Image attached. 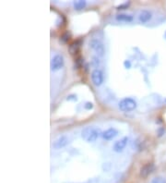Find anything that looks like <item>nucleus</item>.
<instances>
[{
  "mask_svg": "<svg viewBox=\"0 0 166 183\" xmlns=\"http://www.w3.org/2000/svg\"><path fill=\"white\" fill-rule=\"evenodd\" d=\"M100 128L95 126H87L81 131V137L87 143H94L101 135Z\"/></svg>",
  "mask_w": 166,
  "mask_h": 183,
  "instance_id": "1",
  "label": "nucleus"
},
{
  "mask_svg": "<svg viewBox=\"0 0 166 183\" xmlns=\"http://www.w3.org/2000/svg\"><path fill=\"white\" fill-rule=\"evenodd\" d=\"M137 106L138 104L136 100L131 97H125L121 99L118 104V107L122 112H132L137 108Z\"/></svg>",
  "mask_w": 166,
  "mask_h": 183,
  "instance_id": "2",
  "label": "nucleus"
},
{
  "mask_svg": "<svg viewBox=\"0 0 166 183\" xmlns=\"http://www.w3.org/2000/svg\"><path fill=\"white\" fill-rule=\"evenodd\" d=\"M90 47L95 51L97 57H103L104 56V53H105L104 46L99 39H96V38L92 39L90 41Z\"/></svg>",
  "mask_w": 166,
  "mask_h": 183,
  "instance_id": "3",
  "label": "nucleus"
},
{
  "mask_svg": "<svg viewBox=\"0 0 166 183\" xmlns=\"http://www.w3.org/2000/svg\"><path fill=\"white\" fill-rule=\"evenodd\" d=\"M64 64H65L64 57L61 54H57V55H54L51 59V63H50L51 70L57 71V70L61 69L64 67Z\"/></svg>",
  "mask_w": 166,
  "mask_h": 183,
  "instance_id": "4",
  "label": "nucleus"
},
{
  "mask_svg": "<svg viewBox=\"0 0 166 183\" xmlns=\"http://www.w3.org/2000/svg\"><path fill=\"white\" fill-rule=\"evenodd\" d=\"M91 78H92V81L95 86H101L103 83L104 81V76H103V72L99 69H95L92 70V74H91Z\"/></svg>",
  "mask_w": 166,
  "mask_h": 183,
  "instance_id": "5",
  "label": "nucleus"
},
{
  "mask_svg": "<svg viewBox=\"0 0 166 183\" xmlns=\"http://www.w3.org/2000/svg\"><path fill=\"white\" fill-rule=\"evenodd\" d=\"M69 143V139L66 135H62L60 137H58L55 141L53 143V147L55 149V150H58V149H61V148H64L66 147Z\"/></svg>",
  "mask_w": 166,
  "mask_h": 183,
  "instance_id": "6",
  "label": "nucleus"
},
{
  "mask_svg": "<svg viewBox=\"0 0 166 183\" xmlns=\"http://www.w3.org/2000/svg\"><path fill=\"white\" fill-rule=\"evenodd\" d=\"M127 143H128V138L127 137H124L118 141H116L115 143H114V146H113V150L115 151V153H121L123 152L125 150V148L127 147Z\"/></svg>",
  "mask_w": 166,
  "mask_h": 183,
  "instance_id": "7",
  "label": "nucleus"
},
{
  "mask_svg": "<svg viewBox=\"0 0 166 183\" xmlns=\"http://www.w3.org/2000/svg\"><path fill=\"white\" fill-rule=\"evenodd\" d=\"M117 134H118L117 130H115V128H109L102 133V136L106 141H110V140H112L115 136H117Z\"/></svg>",
  "mask_w": 166,
  "mask_h": 183,
  "instance_id": "8",
  "label": "nucleus"
},
{
  "mask_svg": "<svg viewBox=\"0 0 166 183\" xmlns=\"http://www.w3.org/2000/svg\"><path fill=\"white\" fill-rule=\"evenodd\" d=\"M152 18V14L150 11H149V10H141V11L139 12V15H138V19L140 22L142 23H146L148 22L149 20H150Z\"/></svg>",
  "mask_w": 166,
  "mask_h": 183,
  "instance_id": "9",
  "label": "nucleus"
},
{
  "mask_svg": "<svg viewBox=\"0 0 166 183\" xmlns=\"http://www.w3.org/2000/svg\"><path fill=\"white\" fill-rule=\"evenodd\" d=\"M154 169V165L151 163H149L145 166H143L140 169V177L142 178H147Z\"/></svg>",
  "mask_w": 166,
  "mask_h": 183,
  "instance_id": "10",
  "label": "nucleus"
},
{
  "mask_svg": "<svg viewBox=\"0 0 166 183\" xmlns=\"http://www.w3.org/2000/svg\"><path fill=\"white\" fill-rule=\"evenodd\" d=\"M116 20L118 21H124V22H131L133 20V16L129 15V14H125V13H121V14H117L115 16Z\"/></svg>",
  "mask_w": 166,
  "mask_h": 183,
  "instance_id": "11",
  "label": "nucleus"
},
{
  "mask_svg": "<svg viewBox=\"0 0 166 183\" xmlns=\"http://www.w3.org/2000/svg\"><path fill=\"white\" fill-rule=\"evenodd\" d=\"M80 43L79 41H76V42H73L72 44L69 46V52L72 55H75V54H77L80 50Z\"/></svg>",
  "mask_w": 166,
  "mask_h": 183,
  "instance_id": "12",
  "label": "nucleus"
},
{
  "mask_svg": "<svg viewBox=\"0 0 166 183\" xmlns=\"http://www.w3.org/2000/svg\"><path fill=\"white\" fill-rule=\"evenodd\" d=\"M73 5H74L75 9H77V10H80V9H83V8L86 7L87 2L84 1V0H77V1H74Z\"/></svg>",
  "mask_w": 166,
  "mask_h": 183,
  "instance_id": "13",
  "label": "nucleus"
},
{
  "mask_svg": "<svg viewBox=\"0 0 166 183\" xmlns=\"http://www.w3.org/2000/svg\"><path fill=\"white\" fill-rule=\"evenodd\" d=\"M150 183H166V180L162 177H156L151 180Z\"/></svg>",
  "mask_w": 166,
  "mask_h": 183,
  "instance_id": "14",
  "label": "nucleus"
},
{
  "mask_svg": "<svg viewBox=\"0 0 166 183\" xmlns=\"http://www.w3.org/2000/svg\"><path fill=\"white\" fill-rule=\"evenodd\" d=\"M99 64H100V59L98 58V57H93L92 58V65L97 68L99 66Z\"/></svg>",
  "mask_w": 166,
  "mask_h": 183,
  "instance_id": "15",
  "label": "nucleus"
},
{
  "mask_svg": "<svg viewBox=\"0 0 166 183\" xmlns=\"http://www.w3.org/2000/svg\"><path fill=\"white\" fill-rule=\"evenodd\" d=\"M93 107V105H92V103H91V102H87L86 104H85V108L86 109H92Z\"/></svg>",
  "mask_w": 166,
  "mask_h": 183,
  "instance_id": "16",
  "label": "nucleus"
},
{
  "mask_svg": "<svg viewBox=\"0 0 166 183\" xmlns=\"http://www.w3.org/2000/svg\"><path fill=\"white\" fill-rule=\"evenodd\" d=\"M125 65H126V67H127V69H129V68H130V66H131V64H130V62H129V61H126V62H125Z\"/></svg>",
  "mask_w": 166,
  "mask_h": 183,
  "instance_id": "17",
  "label": "nucleus"
},
{
  "mask_svg": "<svg viewBox=\"0 0 166 183\" xmlns=\"http://www.w3.org/2000/svg\"><path fill=\"white\" fill-rule=\"evenodd\" d=\"M127 6H128V4H127V3H126L125 5H121V6H119V7H118V9H123L122 7H127Z\"/></svg>",
  "mask_w": 166,
  "mask_h": 183,
  "instance_id": "18",
  "label": "nucleus"
}]
</instances>
